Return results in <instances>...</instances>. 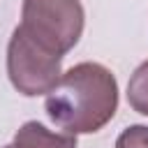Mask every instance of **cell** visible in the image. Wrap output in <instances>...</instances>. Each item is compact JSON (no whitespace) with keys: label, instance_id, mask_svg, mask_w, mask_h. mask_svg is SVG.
I'll return each mask as SVG.
<instances>
[{"label":"cell","instance_id":"obj_5","mask_svg":"<svg viewBox=\"0 0 148 148\" xmlns=\"http://www.w3.org/2000/svg\"><path fill=\"white\" fill-rule=\"evenodd\" d=\"M127 102L136 113L148 116V60L141 62L134 69V74L130 76V81H127Z\"/></svg>","mask_w":148,"mask_h":148},{"label":"cell","instance_id":"obj_6","mask_svg":"<svg viewBox=\"0 0 148 148\" xmlns=\"http://www.w3.org/2000/svg\"><path fill=\"white\" fill-rule=\"evenodd\" d=\"M116 148H148V125L125 127L116 139Z\"/></svg>","mask_w":148,"mask_h":148},{"label":"cell","instance_id":"obj_4","mask_svg":"<svg viewBox=\"0 0 148 148\" xmlns=\"http://www.w3.org/2000/svg\"><path fill=\"white\" fill-rule=\"evenodd\" d=\"M14 148H76V134L53 132L37 120L23 123L12 141Z\"/></svg>","mask_w":148,"mask_h":148},{"label":"cell","instance_id":"obj_2","mask_svg":"<svg viewBox=\"0 0 148 148\" xmlns=\"http://www.w3.org/2000/svg\"><path fill=\"white\" fill-rule=\"evenodd\" d=\"M86 12L81 0H23L21 28L44 49L65 56L81 39Z\"/></svg>","mask_w":148,"mask_h":148},{"label":"cell","instance_id":"obj_7","mask_svg":"<svg viewBox=\"0 0 148 148\" xmlns=\"http://www.w3.org/2000/svg\"><path fill=\"white\" fill-rule=\"evenodd\" d=\"M2 148H14V146H12V143H9V146H2Z\"/></svg>","mask_w":148,"mask_h":148},{"label":"cell","instance_id":"obj_3","mask_svg":"<svg viewBox=\"0 0 148 148\" xmlns=\"http://www.w3.org/2000/svg\"><path fill=\"white\" fill-rule=\"evenodd\" d=\"M62 58L65 56L44 49L21 25H16L7 44V76L25 97L49 95L60 81Z\"/></svg>","mask_w":148,"mask_h":148},{"label":"cell","instance_id":"obj_1","mask_svg":"<svg viewBox=\"0 0 148 148\" xmlns=\"http://www.w3.org/2000/svg\"><path fill=\"white\" fill-rule=\"evenodd\" d=\"M44 109L62 132L95 134L118 111V81L99 62H79L60 74Z\"/></svg>","mask_w":148,"mask_h":148}]
</instances>
